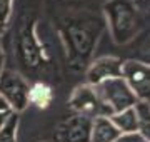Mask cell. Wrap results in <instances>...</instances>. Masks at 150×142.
I'll list each match as a JSON object with an SVG mask.
<instances>
[{
  "label": "cell",
  "mask_w": 150,
  "mask_h": 142,
  "mask_svg": "<svg viewBox=\"0 0 150 142\" xmlns=\"http://www.w3.org/2000/svg\"><path fill=\"white\" fill-rule=\"evenodd\" d=\"M100 28L102 23L93 17H77L64 23V38L74 65H87V60L92 55L97 38L100 35Z\"/></svg>",
  "instance_id": "obj_1"
},
{
  "label": "cell",
  "mask_w": 150,
  "mask_h": 142,
  "mask_svg": "<svg viewBox=\"0 0 150 142\" xmlns=\"http://www.w3.org/2000/svg\"><path fill=\"white\" fill-rule=\"evenodd\" d=\"M110 35L117 44H127L139 30V13L134 0H108L103 5Z\"/></svg>",
  "instance_id": "obj_2"
},
{
  "label": "cell",
  "mask_w": 150,
  "mask_h": 142,
  "mask_svg": "<svg viewBox=\"0 0 150 142\" xmlns=\"http://www.w3.org/2000/svg\"><path fill=\"white\" fill-rule=\"evenodd\" d=\"M95 90L98 99L112 112V115L125 109L135 107V104L139 102L123 77H113V79L103 80L102 84L95 85Z\"/></svg>",
  "instance_id": "obj_3"
},
{
  "label": "cell",
  "mask_w": 150,
  "mask_h": 142,
  "mask_svg": "<svg viewBox=\"0 0 150 142\" xmlns=\"http://www.w3.org/2000/svg\"><path fill=\"white\" fill-rule=\"evenodd\" d=\"M0 94L10 105L12 112L18 114L28 105L30 85L25 80V77L20 75L18 72L5 69L0 75Z\"/></svg>",
  "instance_id": "obj_4"
},
{
  "label": "cell",
  "mask_w": 150,
  "mask_h": 142,
  "mask_svg": "<svg viewBox=\"0 0 150 142\" xmlns=\"http://www.w3.org/2000/svg\"><path fill=\"white\" fill-rule=\"evenodd\" d=\"M70 109L75 114L85 115L88 119H95V117H110L112 112L103 105V102L98 99L97 90L90 84H83L74 90L72 97H70Z\"/></svg>",
  "instance_id": "obj_5"
},
{
  "label": "cell",
  "mask_w": 150,
  "mask_h": 142,
  "mask_svg": "<svg viewBox=\"0 0 150 142\" xmlns=\"http://www.w3.org/2000/svg\"><path fill=\"white\" fill-rule=\"evenodd\" d=\"M17 54H18V60H20L22 67L27 72H33L43 65V62H45L43 49L38 42L35 32H33L32 25H25L18 35Z\"/></svg>",
  "instance_id": "obj_6"
},
{
  "label": "cell",
  "mask_w": 150,
  "mask_h": 142,
  "mask_svg": "<svg viewBox=\"0 0 150 142\" xmlns=\"http://www.w3.org/2000/svg\"><path fill=\"white\" fill-rule=\"evenodd\" d=\"M122 77L129 84L139 102L150 104V65L135 60L123 62Z\"/></svg>",
  "instance_id": "obj_7"
},
{
  "label": "cell",
  "mask_w": 150,
  "mask_h": 142,
  "mask_svg": "<svg viewBox=\"0 0 150 142\" xmlns=\"http://www.w3.org/2000/svg\"><path fill=\"white\" fill-rule=\"evenodd\" d=\"M92 120L80 114L67 117L55 127L54 142H90Z\"/></svg>",
  "instance_id": "obj_8"
},
{
  "label": "cell",
  "mask_w": 150,
  "mask_h": 142,
  "mask_svg": "<svg viewBox=\"0 0 150 142\" xmlns=\"http://www.w3.org/2000/svg\"><path fill=\"white\" fill-rule=\"evenodd\" d=\"M113 77H122V60L115 57H100L87 69V84L93 87Z\"/></svg>",
  "instance_id": "obj_9"
},
{
  "label": "cell",
  "mask_w": 150,
  "mask_h": 142,
  "mask_svg": "<svg viewBox=\"0 0 150 142\" xmlns=\"http://www.w3.org/2000/svg\"><path fill=\"white\" fill-rule=\"evenodd\" d=\"M120 136L110 117H95L92 120L90 142H113Z\"/></svg>",
  "instance_id": "obj_10"
},
{
  "label": "cell",
  "mask_w": 150,
  "mask_h": 142,
  "mask_svg": "<svg viewBox=\"0 0 150 142\" xmlns=\"http://www.w3.org/2000/svg\"><path fill=\"white\" fill-rule=\"evenodd\" d=\"M110 120H112V124L117 127V131L120 134H134V132H137V114H135L134 107L110 115Z\"/></svg>",
  "instance_id": "obj_11"
},
{
  "label": "cell",
  "mask_w": 150,
  "mask_h": 142,
  "mask_svg": "<svg viewBox=\"0 0 150 142\" xmlns=\"http://www.w3.org/2000/svg\"><path fill=\"white\" fill-rule=\"evenodd\" d=\"M134 109L137 114V134L145 142H150V104L137 102Z\"/></svg>",
  "instance_id": "obj_12"
},
{
  "label": "cell",
  "mask_w": 150,
  "mask_h": 142,
  "mask_svg": "<svg viewBox=\"0 0 150 142\" xmlns=\"http://www.w3.org/2000/svg\"><path fill=\"white\" fill-rule=\"evenodd\" d=\"M28 102L35 104L40 109H45L52 102V90H50V87L42 82H37L35 85H32L30 94H28Z\"/></svg>",
  "instance_id": "obj_13"
},
{
  "label": "cell",
  "mask_w": 150,
  "mask_h": 142,
  "mask_svg": "<svg viewBox=\"0 0 150 142\" xmlns=\"http://www.w3.org/2000/svg\"><path fill=\"white\" fill-rule=\"evenodd\" d=\"M18 114L10 112L4 127L0 129V142H17V129H18Z\"/></svg>",
  "instance_id": "obj_14"
},
{
  "label": "cell",
  "mask_w": 150,
  "mask_h": 142,
  "mask_svg": "<svg viewBox=\"0 0 150 142\" xmlns=\"http://www.w3.org/2000/svg\"><path fill=\"white\" fill-rule=\"evenodd\" d=\"M12 13V0H0V40L5 35Z\"/></svg>",
  "instance_id": "obj_15"
},
{
  "label": "cell",
  "mask_w": 150,
  "mask_h": 142,
  "mask_svg": "<svg viewBox=\"0 0 150 142\" xmlns=\"http://www.w3.org/2000/svg\"><path fill=\"white\" fill-rule=\"evenodd\" d=\"M113 142H145V141L137 132H134V134H120Z\"/></svg>",
  "instance_id": "obj_16"
},
{
  "label": "cell",
  "mask_w": 150,
  "mask_h": 142,
  "mask_svg": "<svg viewBox=\"0 0 150 142\" xmlns=\"http://www.w3.org/2000/svg\"><path fill=\"white\" fill-rule=\"evenodd\" d=\"M4 70H5V52H4V47L0 44V75Z\"/></svg>",
  "instance_id": "obj_17"
},
{
  "label": "cell",
  "mask_w": 150,
  "mask_h": 142,
  "mask_svg": "<svg viewBox=\"0 0 150 142\" xmlns=\"http://www.w3.org/2000/svg\"><path fill=\"white\" fill-rule=\"evenodd\" d=\"M0 112H12L10 105L7 104V100L4 99V95H2V94H0Z\"/></svg>",
  "instance_id": "obj_18"
},
{
  "label": "cell",
  "mask_w": 150,
  "mask_h": 142,
  "mask_svg": "<svg viewBox=\"0 0 150 142\" xmlns=\"http://www.w3.org/2000/svg\"><path fill=\"white\" fill-rule=\"evenodd\" d=\"M8 114H10V112H0V129L4 127V124H5V120H7V117H8Z\"/></svg>",
  "instance_id": "obj_19"
},
{
  "label": "cell",
  "mask_w": 150,
  "mask_h": 142,
  "mask_svg": "<svg viewBox=\"0 0 150 142\" xmlns=\"http://www.w3.org/2000/svg\"><path fill=\"white\" fill-rule=\"evenodd\" d=\"M137 2H140V4H144V5L150 7V0H137Z\"/></svg>",
  "instance_id": "obj_20"
}]
</instances>
